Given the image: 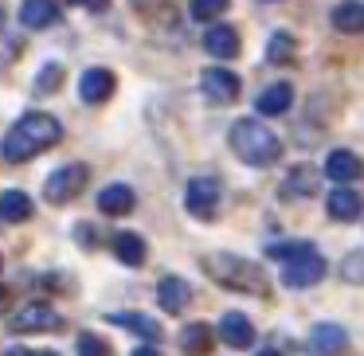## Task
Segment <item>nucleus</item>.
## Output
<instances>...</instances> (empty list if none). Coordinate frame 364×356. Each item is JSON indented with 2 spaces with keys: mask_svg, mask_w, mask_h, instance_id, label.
<instances>
[{
  "mask_svg": "<svg viewBox=\"0 0 364 356\" xmlns=\"http://www.w3.org/2000/svg\"><path fill=\"white\" fill-rule=\"evenodd\" d=\"M228 4L231 0H192L188 12H192V20H200V24H212V20H220L223 12H228Z\"/></svg>",
  "mask_w": 364,
  "mask_h": 356,
  "instance_id": "27",
  "label": "nucleus"
},
{
  "mask_svg": "<svg viewBox=\"0 0 364 356\" xmlns=\"http://www.w3.org/2000/svg\"><path fill=\"white\" fill-rule=\"evenodd\" d=\"M110 321L134 329L137 337H145V340H157V337H161V325L153 321V317H145V313H110Z\"/></svg>",
  "mask_w": 364,
  "mask_h": 356,
  "instance_id": "25",
  "label": "nucleus"
},
{
  "mask_svg": "<svg viewBox=\"0 0 364 356\" xmlns=\"http://www.w3.org/2000/svg\"><path fill=\"white\" fill-rule=\"evenodd\" d=\"M4 356H36V352H28V348H9Z\"/></svg>",
  "mask_w": 364,
  "mask_h": 356,
  "instance_id": "33",
  "label": "nucleus"
},
{
  "mask_svg": "<svg viewBox=\"0 0 364 356\" xmlns=\"http://www.w3.org/2000/svg\"><path fill=\"white\" fill-rule=\"evenodd\" d=\"M204 270L215 278L220 286L239 293H267V274L255 266L251 259H239V254H208Z\"/></svg>",
  "mask_w": 364,
  "mask_h": 356,
  "instance_id": "3",
  "label": "nucleus"
},
{
  "mask_svg": "<svg viewBox=\"0 0 364 356\" xmlns=\"http://www.w3.org/2000/svg\"><path fill=\"white\" fill-rule=\"evenodd\" d=\"M79 356H110V345L95 333H82L79 337Z\"/></svg>",
  "mask_w": 364,
  "mask_h": 356,
  "instance_id": "29",
  "label": "nucleus"
},
{
  "mask_svg": "<svg viewBox=\"0 0 364 356\" xmlns=\"http://www.w3.org/2000/svg\"><path fill=\"white\" fill-rule=\"evenodd\" d=\"M184 207L196 220H212L215 207H220V180L215 176H192L188 188H184Z\"/></svg>",
  "mask_w": 364,
  "mask_h": 356,
  "instance_id": "6",
  "label": "nucleus"
},
{
  "mask_svg": "<svg viewBox=\"0 0 364 356\" xmlns=\"http://www.w3.org/2000/svg\"><path fill=\"white\" fill-rule=\"evenodd\" d=\"M259 356H282V352H274V348H262V352Z\"/></svg>",
  "mask_w": 364,
  "mask_h": 356,
  "instance_id": "35",
  "label": "nucleus"
},
{
  "mask_svg": "<svg viewBox=\"0 0 364 356\" xmlns=\"http://www.w3.org/2000/svg\"><path fill=\"white\" fill-rule=\"evenodd\" d=\"M114 87H118L114 71H106V67H90V71H82V79H79V98L87 106H98V102H106V98L114 95Z\"/></svg>",
  "mask_w": 364,
  "mask_h": 356,
  "instance_id": "9",
  "label": "nucleus"
},
{
  "mask_svg": "<svg viewBox=\"0 0 364 356\" xmlns=\"http://www.w3.org/2000/svg\"><path fill=\"white\" fill-rule=\"evenodd\" d=\"M325 207H329V215H333V220L353 223L356 215H360V196H356L353 188H333L329 196H325Z\"/></svg>",
  "mask_w": 364,
  "mask_h": 356,
  "instance_id": "20",
  "label": "nucleus"
},
{
  "mask_svg": "<svg viewBox=\"0 0 364 356\" xmlns=\"http://www.w3.org/2000/svg\"><path fill=\"white\" fill-rule=\"evenodd\" d=\"M341 278H345V282H364V254L360 251L341 262Z\"/></svg>",
  "mask_w": 364,
  "mask_h": 356,
  "instance_id": "30",
  "label": "nucleus"
},
{
  "mask_svg": "<svg viewBox=\"0 0 364 356\" xmlns=\"http://www.w3.org/2000/svg\"><path fill=\"white\" fill-rule=\"evenodd\" d=\"M329 20H333L337 32L356 36V32H364V4H360V0H341L337 9L329 12Z\"/></svg>",
  "mask_w": 364,
  "mask_h": 356,
  "instance_id": "19",
  "label": "nucleus"
},
{
  "mask_svg": "<svg viewBox=\"0 0 364 356\" xmlns=\"http://www.w3.org/2000/svg\"><path fill=\"white\" fill-rule=\"evenodd\" d=\"M157 301H161L165 313H181V309L192 306V286L184 282V278L168 274V278H161V282H157Z\"/></svg>",
  "mask_w": 364,
  "mask_h": 356,
  "instance_id": "10",
  "label": "nucleus"
},
{
  "mask_svg": "<svg viewBox=\"0 0 364 356\" xmlns=\"http://www.w3.org/2000/svg\"><path fill=\"white\" fill-rule=\"evenodd\" d=\"M71 4H79V9H87V12H106L110 9V0H71Z\"/></svg>",
  "mask_w": 364,
  "mask_h": 356,
  "instance_id": "31",
  "label": "nucleus"
},
{
  "mask_svg": "<svg viewBox=\"0 0 364 356\" xmlns=\"http://www.w3.org/2000/svg\"><path fill=\"white\" fill-rule=\"evenodd\" d=\"M294 55H298V40H294L290 32H274L267 40V59L270 63L286 67V63H294Z\"/></svg>",
  "mask_w": 364,
  "mask_h": 356,
  "instance_id": "24",
  "label": "nucleus"
},
{
  "mask_svg": "<svg viewBox=\"0 0 364 356\" xmlns=\"http://www.w3.org/2000/svg\"><path fill=\"white\" fill-rule=\"evenodd\" d=\"M20 24L32 28V32H43V28L59 24V4L55 0H24L20 4Z\"/></svg>",
  "mask_w": 364,
  "mask_h": 356,
  "instance_id": "14",
  "label": "nucleus"
},
{
  "mask_svg": "<svg viewBox=\"0 0 364 356\" xmlns=\"http://www.w3.org/2000/svg\"><path fill=\"white\" fill-rule=\"evenodd\" d=\"M294 106V87L290 82H274V87H267L259 98H255V110L262 114V118H278V114H286Z\"/></svg>",
  "mask_w": 364,
  "mask_h": 356,
  "instance_id": "17",
  "label": "nucleus"
},
{
  "mask_svg": "<svg viewBox=\"0 0 364 356\" xmlns=\"http://www.w3.org/2000/svg\"><path fill=\"white\" fill-rule=\"evenodd\" d=\"M200 90H204L208 102L228 106V102L239 98V75L228 71V67H208V71L200 75Z\"/></svg>",
  "mask_w": 364,
  "mask_h": 356,
  "instance_id": "7",
  "label": "nucleus"
},
{
  "mask_svg": "<svg viewBox=\"0 0 364 356\" xmlns=\"http://www.w3.org/2000/svg\"><path fill=\"white\" fill-rule=\"evenodd\" d=\"M114 254H118L126 266H141L149 251H145V239L141 235H134V231H118V235H114Z\"/></svg>",
  "mask_w": 364,
  "mask_h": 356,
  "instance_id": "21",
  "label": "nucleus"
},
{
  "mask_svg": "<svg viewBox=\"0 0 364 356\" xmlns=\"http://www.w3.org/2000/svg\"><path fill=\"white\" fill-rule=\"evenodd\" d=\"M59 137H63V126L51 114L28 110L24 118H16V126L9 134L0 137V157L9 161V165H24V161L40 157L43 149L59 145Z\"/></svg>",
  "mask_w": 364,
  "mask_h": 356,
  "instance_id": "1",
  "label": "nucleus"
},
{
  "mask_svg": "<svg viewBox=\"0 0 364 356\" xmlns=\"http://www.w3.org/2000/svg\"><path fill=\"white\" fill-rule=\"evenodd\" d=\"M137 204L134 188L129 184H106L102 192H98V212L102 215H129Z\"/></svg>",
  "mask_w": 364,
  "mask_h": 356,
  "instance_id": "15",
  "label": "nucleus"
},
{
  "mask_svg": "<svg viewBox=\"0 0 364 356\" xmlns=\"http://www.w3.org/2000/svg\"><path fill=\"white\" fill-rule=\"evenodd\" d=\"M231 149H235V157L243 161V165H255V168H267L282 157L278 134L270 126H262V122H255V118H243V122L231 126Z\"/></svg>",
  "mask_w": 364,
  "mask_h": 356,
  "instance_id": "2",
  "label": "nucleus"
},
{
  "mask_svg": "<svg viewBox=\"0 0 364 356\" xmlns=\"http://www.w3.org/2000/svg\"><path fill=\"white\" fill-rule=\"evenodd\" d=\"M63 79H67V71L59 63H43L40 71H36V79H32V90L36 95H55V90L63 87Z\"/></svg>",
  "mask_w": 364,
  "mask_h": 356,
  "instance_id": "26",
  "label": "nucleus"
},
{
  "mask_svg": "<svg viewBox=\"0 0 364 356\" xmlns=\"http://www.w3.org/2000/svg\"><path fill=\"white\" fill-rule=\"evenodd\" d=\"M36 356H59V352H36Z\"/></svg>",
  "mask_w": 364,
  "mask_h": 356,
  "instance_id": "36",
  "label": "nucleus"
},
{
  "mask_svg": "<svg viewBox=\"0 0 364 356\" xmlns=\"http://www.w3.org/2000/svg\"><path fill=\"white\" fill-rule=\"evenodd\" d=\"M0 24H4V9H0Z\"/></svg>",
  "mask_w": 364,
  "mask_h": 356,
  "instance_id": "37",
  "label": "nucleus"
},
{
  "mask_svg": "<svg viewBox=\"0 0 364 356\" xmlns=\"http://www.w3.org/2000/svg\"><path fill=\"white\" fill-rule=\"evenodd\" d=\"M0 266H4V259H0Z\"/></svg>",
  "mask_w": 364,
  "mask_h": 356,
  "instance_id": "38",
  "label": "nucleus"
},
{
  "mask_svg": "<svg viewBox=\"0 0 364 356\" xmlns=\"http://www.w3.org/2000/svg\"><path fill=\"white\" fill-rule=\"evenodd\" d=\"M129 356H161V352H157V348H153V345H141V348H134V352H129Z\"/></svg>",
  "mask_w": 364,
  "mask_h": 356,
  "instance_id": "32",
  "label": "nucleus"
},
{
  "mask_svg": "<svg viewBox=\"0 0 364 356\" xmlns=\"http://www.w3.org/2000/svg\"><path fill=\"white\" fill-rule=\"evenodd\" d=\"M212 340H215V333L208 329L204 321L184 325V333H181V348H184V356H204L208 348H212Z\"/></svg>",
  "mask_w": 364,
  "mask_h": 356,
  "instance_id": "23",
  "label": "nucleus"
},
{
  "mask_svg": "<svg viewBox=\"0 0 364 356\" xmlns=\"http://www.w3.org/2000/svg\"><path fill=\"white\" fill-rule=\"evenodd\" d=\"M4 306H9V290L0 286V313H4Z\"/></svg>",
  "mask_w": 364,
  "mask_h": 356,
  "instance_id": "34",
  "label": "nucleus"
},
{
  "mask_svg": "<svg viewBox=\"0 0 364 356\" xmlns=\"http://www.w3.org/2000/svg\"><path fill=\"white\" fill-rule=\"evenodd\" d=\"M204 51L215 59H235L239 55V32L231 24H212L204 32Z\"/></svg>",
  "mask_w": 364,
  "mask_h": 356,
  "instance_id": "13",
  "label": "nucleus"
},
{
  "mask_svg": "<svg viewBox=\"0 0 364 356\" xmlns=\"http://www.w3.org/2000/svg\"><path fill=\"white\" fill-rule=\"evenodd\" d=\"M309 345H314L321 356H341L348 348V333L341 329V325H333V321H321V325L309 329Z\"/></svg>",
  "mask_w": 364,
  "mask_h": 356,
  "instance_id": "12",
  "label": "nucleus"
},
{
  "mask_svg": "<svg viewBox=\"0 0 364 356\" xmlns=\"http://www.w3.org/2000/svg\"><path fill=\"white\" fill-rule=\"evenodd\" d=\"M90 168L87 165H59L55 173L43 180V196H48V204H67V200H75L82 192V184H87Z\"/></svg>",
  "mask_w": 364,
  "mask_h": 356,
  "instance_id": "5",
  "label": "nucleus"
},
{
  "mask_svg": "<svg viewBox=\"0 0 364 356\" xmlns=\"http://www.w3.org/2000/svg\"><path fill=\"white\" fill-rule=\"evenodd\" d=\"M314 243H301V239H290V243H267V254L270 259H282V262H290V259H298L301 251H309Z\"/></svg>",
  "mask_w": 364,
  "mask_h": 356,
  "instance_id": "28",
  "label": "nucleus"
},
{
  "mask_svg": "<svg viewBox=\"0 0 364 356\" xmlns=\"http://www.w3.org/2000/svg\"><path fill=\"white\" fill-rule=\"evenodd\" d=\"M317 192V168L314 165H294L290 173H286V184H282V196L286 200H309Z\"/></svg>",
  "mask_w": 364,
  "mask_h": 356,
  "instance_id": "18",
  "label": "nucleus"
},
{
  "mask_svg": "<svg viewBox=\"0 0 364 356\" xmlns=\"http://www.w3.org/2000/svg\"><path fill=\"white\" fill-rule=\"evenodd\" d=\"M59 317L51 306H43V301H32V306H24L16 317H12V329L16 333H32V329H55Z\"/></svg>",
  "mask_w": 364,
  "mask_h": 356,
  "instance_id": "16",
  "label": "nucleus"
},
{
  "mask_svg": "<svg viewBox=\"0 0 364 356\" xmlns=\"http://www.w3.org/2000/svg\"><path fill=\"white\" fill-rule=\"evenodd\" d=\"M0 220L4 223H28L32 220V200H28V192H4L0 196Z\"/></svg>",
  "mask_w": 364,
  "mask_h": 356,
  "instance_id": "22",
  "label": "nucleus"
},
{
  "mask_svg": "<svg viewBox=\"0 0 364 356\" xmlns=\"http://www.w3.org/2000/svg\"><path fill=\"white\" fill-rule=\"evenodd\" d=\"M325 270H329V262L309 247V251L298 254V259L282 262V286L286 290H309V286H317L325 278Z\"/></svg>",
  "mask_w": 364,
  "mask_h": 356,
  "instance_id": "4",
  "label": "nucleus"
},
{
  "mask_svg": "<svg viewBox=\"0 0 364 356\" xmlns=\"http://www.w3.org/2000/svg\"><path fill=\"white\" fill-rule=\"evenodd\" d=\"M215 333H220V340L228 348H251L255 345V325L247 321L243 313H223L220 317V329H215Z\"/></svg>",
  "mask_w": 364,
  "mask_h": 356,
  "instance_id": "11",
  "label": "nucleus"
},
{
  "mask_svg": "<svg viewBox=\"0 0 364 356\" xmlns=\"http://www.w3.org/2000/svg\"><path fill=\"white\" fill-rule=\"evenodd\" d=\"M325 176L337 180V188H348L353 180L364 176V161L356 157L353 149H333L329 157H325Z\"/></svg>",
  "mask_w": 364,
  "mask_h": 356,
  "instance_id": "8",
  "label": "nucleus"
}]
</instances>
